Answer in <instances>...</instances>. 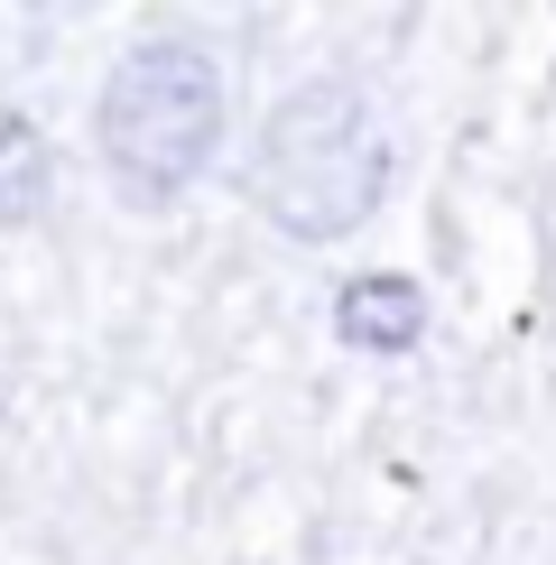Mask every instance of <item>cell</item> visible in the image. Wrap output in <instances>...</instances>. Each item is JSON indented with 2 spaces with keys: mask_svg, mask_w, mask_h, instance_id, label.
Here are the masks:
<instances>
[{
  "mask_svg": "<svg viewBox=\"0 0 556 565\" xmlns=\"http://www.w3.org/2000/svg\"><path fill=\"white\" fill-rule=\"evenodd\" d=\"M399 185V139L381 103L353 75H307L260 111L250 139V204L288 232V242H353Z\"/></svg>",
  "mask_w": 556,
  "mask_h": 565,
  "instance_id": "1",
  "label": "cell"
},
{
  "mask_svg": "<svg viewBox=\"0 0 556 565\" xmlns=\"http://www.w3.org/2000/svg\"><path fill=\"white\" fill-rule=\"evenodd\" d=\"M232 130V75L204 38H139L93 93V149L130 204H177L223 158Z\"/></svg>",
  "mask_w": 556,
  "mask_h": 565,
  "instance_id": "2",
  "label": "cell"
},
{
  "mask_svg": "<svg viewBox=\"0 0 556 565\" xmlns=\"http://www.w3.org/2000/svg\"><path fill=\"white\" fill-rule=\"evenodd\" d=\"M334 334L353 343V352L399 362V352L427 343V288H417L408 269H353L334 288Z\"/></svg>",
  "mask_w": 556,
  "mask_h": 565,
  "instance_id": "3",
  "label": "cell"
},
{
  "mask_svg": "<svg viewBox=\"0 0 556 565\" xmlns=\"http://www.w3.org/2000/svg\"><path fill=\"white\" fill-rule=\"evenodd\" d=\"M46 195H56V149L19 103H0V232L46 214Z\"/></svg>",
  "mask_w": 556,
  "mask_h": 565,
  "instance_id": "4",
  "label": "cell"
}]
</instances>
